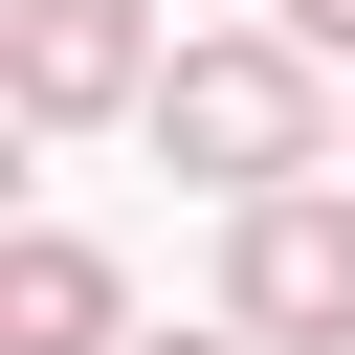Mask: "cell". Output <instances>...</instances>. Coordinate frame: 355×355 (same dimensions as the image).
Masks as SVG:
<instances>
[{
	"label": "cell",
	"mask_w": 355,
	"mask_h": 355,
	"mask_svg": "<svg viewBox=\"0 0 355 355\" xmlns=\"http://www.w3.org/2000/svg\"><path fill=\"white\" fill-rule=\"evenodd\" d=\"M0 355H133V288H111L89 222H22L0 244Z\"/></svg>",
	"instance_id": "4"
},
{
	"label": "cell",
	"mask_w": 355,
	"mask_h": 355,
	"mask_svg": "<svg viewBox=\"0 0 355 355\" xmlns=\"http://www.w3.org/2000/svg\"><path fill=\"white\" fill-rule=\"evenodd\" d=\"M155 155L222 178V222H244V200H311V178H333V67H311L288 22H222V44L155 67Z\"/></svg>",
	"instance_id": "1"
},
{
	"label": "cell",
	"mask_w": 355,
	"mask_h": 355,
	"mask_svg": "<svg viewBox=\"0 0 355 355\" xmlns=\"http://www.w3.org/2000/svg\"><path fill=\"white\" fill-rule=\"evenodd\" d=\"M155 22L133 0H0V111L22 133H111V111H155Z\"/></svg>",
	"instance_id": "3"
},
{
	"label": "cell",
	"mask_w": 355,
	"mask_h": 355,
	"mask_svg": "<svg viewBox=\"0 0 355 355\" xmlns=\"http://www.w3.org/2000/svg\"><path fill=\"white\" fill-rule=\"evenodd\" d=\"M222 333L244 355H355V200H244L222 222Z\"/></svg>",
	"instance_id": "2"
},
{
	"label": "cell",
	"mask_w": 355,
	"mask_h": 355,
	"mask_svg": "<svg viewBox=\"0 0 355 355\" xmlns=\"http://www.w3.org/2000/svg\"><path fill=\"white\" fill-rule=\"evenodd\" d=\"M288 44H311V67H355V0H288Z\"/></svg>",
	"instance_id": "5"
},
{
	"label": "cell",
	"mask_w": 355,
	"mask_h": 355,
	"mask_svg": "<svg viewBox=\"0 0 355 355\" xmlns=\"http://www.w3.org/2000/svg\"><path fill=\"white\" fill-rule=\"evenodd\" d=\"M133 355H244V333H133Z\"/></svg>",
	"instance_id": "6"
}]
</instances>
